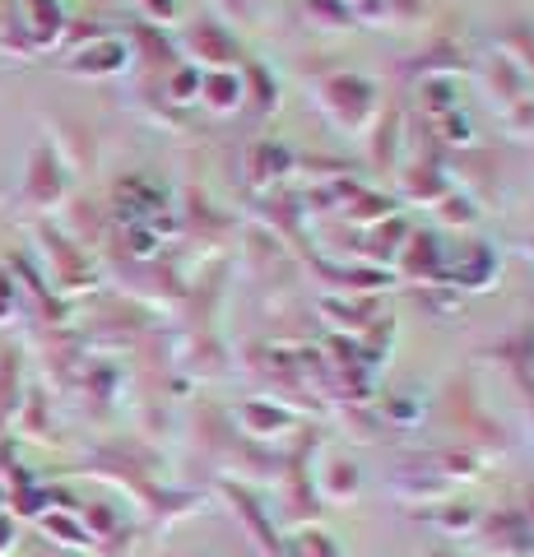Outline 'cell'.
Here are the masks:
<instances>
[{
  "instance_id": "cell-1",
  "label": "cell",
  "mask_w": 534,
  "mask_h": 557,
  "mask_svg": "<svg viewBox=\"0 0 534 557\" xmlns=\"http://www.w3.org/2000/svg\"><path fill=\"white\" fill-rule=\"evenodd\" d=\"M10 544H14V520L0 516V553H10Z\"/></svg>"
}]
</instances>
